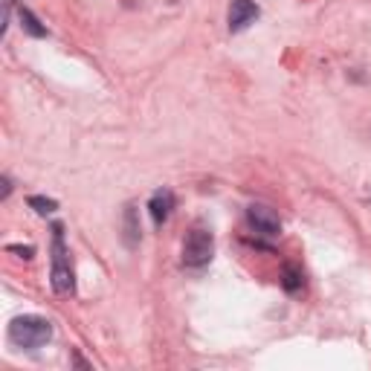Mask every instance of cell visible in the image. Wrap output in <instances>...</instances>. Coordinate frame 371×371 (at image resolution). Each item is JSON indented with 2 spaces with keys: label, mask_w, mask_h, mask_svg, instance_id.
I'll return each instance as SVG.
<instances>
[{
  "label": "cell",
  "mask_w": 371,
  "mask_h": 371,
  "mask_svg": "<svg viewBox=\"0 0 371 371\" xmlns=\"http://www.w3.org/2000/svg\"><path fill=\"white\" fill-rule=\"evenodd\" d=\"M215 253V238L206 229H191L183 244V264L186 267H203L212 261Z\"/></svg>",
  "instance_id": "3"
},
{
  "label": "cell",
  "mask_w": 371,
  "mask_h": 371,
  "mask_svg": "<svg viewBox=\"0 0 371 371\" xmlns=\"http://www.w3.org/2000/svg\"><path fill=\"white\" fill-rule=\"evenodd\" d=\"M246 220L253 224V229L256 232H261V235H279L282 232V218L270 209V206H264V203H253L250 209H246Z\"/></svg>",
  "instance_id": "4"
},
{
  "label": "cell",
  "mask_w": 371,
  "mask_h": 371,
  "mask_svg": "<svg viewBox=\"0 0 371 371\" xmlns=\"http://www.w3.org/2000/svg\"><path fill=\"white\" fill-rule=\"evenodd\" d=\"M18 15H20V23H23V30H27V32H30L32 38H44V35H46V27H41V20H38V18H35V15L30 12V9H20Z\"/></svg>",
  "instance_id": "9"
},
{
  "label": "cell",
  "mask_w": 371,
  "mask_h": 371,
  "mask_svg": "<svg viewBox=\"0 0 371 371\" xmlns=\"http://www.w3.org/2000/svg\"><path fill=\"white\" fill-rule=\"evenodd\" d=\"M139 218H137V209L134 206H128L125 209V244L131 246V250H134V246L139 244Z\"/></svg>",
  "instance_id": "7"
},
{
  "label": "cell",
  "mask_w": 371,
  "mask_h": 371,
  "mask_svg": "<svg viewBox=\"0 0 371 371\" xmlns=\"http://www.w3.org/2000/svg\"><path fill=\"white\" fill-rule=\"evenodd\" d=\"M9 339L18 348L35 351L53 339V325H49V319H44V316H18L9 325Z\"/></svg>",
  "instance_id": "1"
},
{
  "label": "cell",
  "mask_w": 371,
  "mask_h": 371,
  "mask_svg": "<svg viewBox=\"0 0 371 371\" xmlns=\"http://www.w3.org/2000/svg\"><path fill=\"white\" fill-rule=\"evenodd\" d=\"M258 18V6L253 0H232L229 4V32H244Z\"/></svg>",
  "instance_id": "5"
},
{
  "label": "cell",
  "mask_w": 371,
  "mask_h": 371,
  "mask_svg": "<svg viewBox=\"0 0 371 371\" xmlns=\"http://www.w3.org/2000/svg\"><path fill=\"white\" fill-rule=\"evenodd\" d=\"M53 290L58 296H70L76 282H73V267H70V253H67V244H64V229L61 224L53 227Z\"/></svg>",
  "instance_id": "2"
},
{
  "label": "cell",
  "mask_w": 371,
  "mask_h": 371,
  "mask_svg": "<svg viewBox=\"0 0 371 371\" xmlns=\"http://www.w3.org/2000/svg\"><path fill=\"white\" fill-rule=\"evenodd\" d=\"M27 203H30L38 215H53V212L58 209V203H56V201H49V197H41V194H32Z\"/></svg>",
  "instance_id": "10"
},
{
  "label": "cell",
  "mask_w": 371,
  "mask_h": 371,
  "mask_svg": "<svg viewBox=\"0 0 371 371\" xmlns=\"http://www.w3.org/2000/svg\"><path fill=\"white\" fill-rule=\"evenodd\" d=\"M9 191H12V183H9V177H4V191H0V197H4V201H6V197H9Z\"/></svg>",
  "instance_id": "12"
},
{
  "label": "cell",
  "mask_w": 371,
  "mask_h": 371,
  "mask_svg": "<svg viewBox=\"0 0 371 371\" xmlns=\"http://www.w3.org/2000/svg\"><path fill=\"white\" fill-rule=\"evenodd\" d=\"M9 253H20L23 258H32V246H9Z\"/></svg>",
  "instance_id": "11"
},
{
  "label": "cell",
  "mask_w": 371,
  "mask_h": 371,
  "mask_svg": "<svg viewBox=\"0 0 371 371\" xmlns=\"http://www.w3.org/2000/svg\"><path fill=\"white\" fill-rule=\"evenodd\" d=\"M282 284H284L287 293H299V290H302V270L296 267V264H284Z\"/></svg>",
  "instance_id": "8"
},
{
  "label": "cell",
  "mask_w": 371,
  "mask_h": 371,
  "mask_svg": "<svg viewBox=\"0 0 371 371\" xmlns=\"http://www.w3.org/2000/svg\"><path fill=\"white\" fill-rule=\"evenodd\" d=\"M171 209H175V191H171V189H157L151 194V201H148V212H151V218H154L157 227L165 224L168 215H171Z\"/></svg>",
  "instance_id": "6"
}]
</instances>
